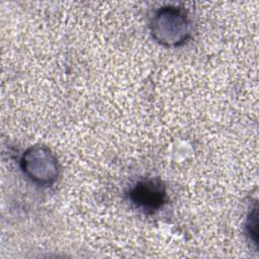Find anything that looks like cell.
Here are the masks:
<instances>
[{
	"instance_id": "cell-4",
	"label": "cell",
	"mask_w": 259,
	"mask_h": 259,
	"mask_svg": "<svg viewBox=\"0 0 259 259\" xmlns=\"http://www.w3.org/2000/svg\"><path fill=\"white\" fill-rule=\"evenodd\" d=\"M246 231L250 240L254 244H257V208H254L250 213L246 222Z\"/></svg>"
},
{
	"instance_id": "cell-2",
	"label": "cell",
	"mask_w": 259,
	"mask_h": 259,
	"mask_svg": "<svg viewBox=\"0 0 259 259\" xmlns=\"http://www.w3.org/2000/svg\"><path fill=\"white\" fill-rule=\"evenodd\" d=\"M23 174L34 184L51 186L59 178L60 164L57 156L46 146H31L20 157Z\"/></svg>"
},
{
	"instance_id": "cell-1",
	"label": "cell",
	"mask_w": 259,
	"mask_h": 259,
	"mask_svg": "<svg viewBox=\"0 0 259 259\" xmlns=\"http://www.w3.org/2000/svg\"><path fill=\"white\" fill-rule=\"evenodd\" d=\"M152 37L166 48L184 45L191 33L190 20L186 11L178 6L167 5L154 12L150 21Z\"/></svg>"
},
{
	"instance_id": "cell-3",
	"label": "cell",
	"mask_w": 259,
	"mask_h": 259,
	"mask_svg": "<svg viewBox=\"0 0 259 259\" xmlns=\"http://www.w3.org/2000/svg\"><path fill=\"white\" fill-rule=\"evenodd\" d=\"M131 203L146 214L159 211L168 201V193L160 178H143L137 181L127 191Z\"/></svg>"
}]
</instances>
